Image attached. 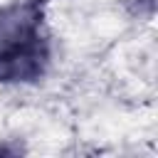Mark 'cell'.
Returning a JSON list of instances; mask_svg holds the SVG:
<instances>
[{"mask_svg": "<svg viewBox=\"0 0 158 158\" xmlns=\"http://www.w3.org/2000/svg\"><path fill=\"white\" fill-rule=\"evenodd\" d=\"M52 62V44L42 32L0 47V84H35Z\"/></svg>", "mask_w": 158, "mask_h": 158, "instance_id": "cell-1", "label": "cell"}, {"mask_svg": "<svg viewBox=\"0 0 158 158\" xmlns=\"http://www.w3.org/2000/svg\"><path fill=\"white\" fill-rule=\"evenodd\" d=\"M25 148L20 143H0V156H20Z\"/></svg>", "mask_w": 158, "mask_h": 158, "instance_id": "cell-4", "label": "cell"}, {"mask_svg": "<svg viewBox=\"0 0 158 158\" xmlns=\"http://www.w3.org/2000/svg\"><path fill=\"white\" fill-rule=\"evenodd\" d=\"M47 0H12L0 7V47L42 32Z\"/></svg>", "mask_w": 158, "mask_h": 158, "instance_id": "cell-2", "label": "cell"}, {"mask_svg": "<svg viewBox=\"0 0 158 158\" xmlns=\"http://www.w3.org/2000/svg\"><path fill=\"white\" fill-rule=\"evenodd\" d=\"M126 10L131 17L138 20H151L156 12V0H126Z\"/></svg>", "mask_w": 158, "mask_h": 158, "instance_id": "cell-3", "label": "cell"}]
</instances>
